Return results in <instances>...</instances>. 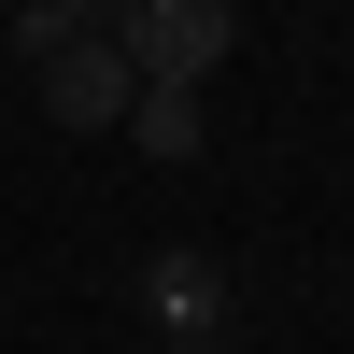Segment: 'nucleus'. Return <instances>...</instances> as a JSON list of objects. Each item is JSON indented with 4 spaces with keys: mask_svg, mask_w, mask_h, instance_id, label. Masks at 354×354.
Segmentation results:
<instances>
[{
    "mask_svg": "<svg viewBox=\"0 0 354 354\" xmlns=\"http://www.w3.org/2000/svg\"><path fill=\"white\" fill-rule=\"evenodd\" d=\"M113 43H128L142 85H198L227 43H241V15H227V0H113Z\"/></svg>",
    "mask_w": 354,
    "mask_h": 354,
    "instance_id": "nucleus-1",
    "label": "nucleus"
},
{
    "mask_svg": "<svg viewBox=\"0 0 354 354\" xmlns=\"http://www.w3.org/2000/svg\"><path fill=\"white\" fill-rule=\"evenodd\" d=\"M28 85H43V113L57 128H113V113H128V43H113V28H57L43 57H28Z\"/></svg>",
    "mask_w": 354,
    "mask_h": 354,
    "instance_id": "nucleus-2",
    "label": "nucleus"
},
{
    "mask_svg": "<svg viewBox=\"0 0 354 354\" xmlns=\"http://www.w3.org/2000/svg\"><path fill=\"white\" fill-rule=\"evenodd\" d=\"M113 128H142V156L185 170V156H198V85H128V113H113Z\"/></svg>",
    "mask_w": 354,
    "mask_h": 354,
    "instance_id": "nucleus-3",
    "label": "nucleus"
},
{
    "mask_svg": "<svg viewBox=\"0 0 354 354\" xmlns=\"http://www.w3.org/2000/svg\"><path fill=\"white\" fill-rule=\"evenodd\" d=\"M142 298H156L170 326H213V298H227V283H213V255H156V283H142Z\"/></svg>",
    "mask_w": 354,
    "mask_h": 354,
    "instance_id": "nucleus-4",
    "label": "nucleus"
},
{
    "mask_svg": "<svg viewBox=\"0 0 354 354\" xmlns=\"http://www.w3.org/2000/svg\"><path fill=\"white\" fill-rule=\"evenodd\" d=\"M71 15H113V0H71Z\"/></svg>",
    "mask_w": 354,
    "mask_h": 354,
    "instance_id": "nucleus-5",
    "label": "nucleus"
}]
</instances>
